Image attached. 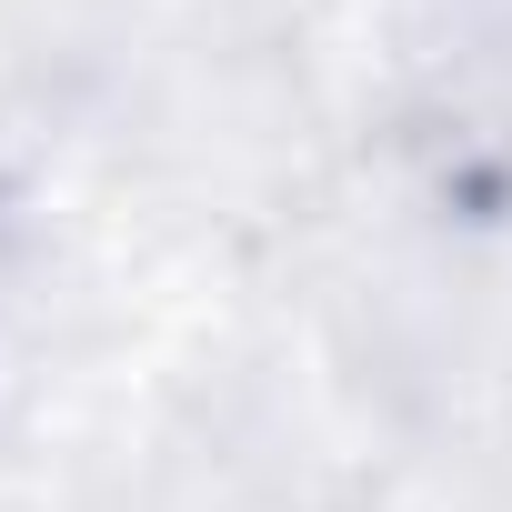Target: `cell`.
<instances>
[{
	"mask_svg": "<svg viewBox=\"0 0 512 512\" xmlns=\"http://www.w3.org/2000/svg\"><path fill=\"white\" fill-rule=\"evenodd\" d=\"M452 11H462L472 31H512V0H452Z\"/></svg>",
	"mask_w": 512,
	"mask_h": 512,
	"instance_id": "1",
	"label": "cell"
}]
</instances>
